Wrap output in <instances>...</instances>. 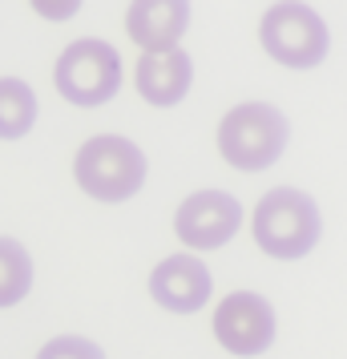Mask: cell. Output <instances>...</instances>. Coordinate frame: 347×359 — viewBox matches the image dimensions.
I'll list each match as a JSON object with an SVG mask.
<instances>
[{"mask_svg": "<svg viewBox=\"0 0 347 359\" xmlns=\"http://www.w3.org/2000/svg\"><path fill=\"white\" fill-rule=\"evenodd\" d=\"M215 291V275L206 271V262L198 255H170L162 259L154 271H149V299L162 311H174V315H190V311H202L206 299Z\"/></svg>", "mask_w": 347, "mask_h": 359, "instance_id": "cell-8", "label": "cell"}, {"mask_svg": "<svg viewBox=\"0 0 347 359\" xmlns=\"http://www.w3.org/2000/svg\"><path fill=\"white\" fill-rule=\"evenodd\" d=\"M36 126V93L20 77H0V142H17Z\"/></svg>", "mask_w": 347, "mask_h": 359, "instance_id": "cell-11", "label": "cell"}, {"mask_svg": "<svg viewBox=\"0 0 347 359\" xmlns=\"http://www.w3.org/2000/svg\"><path fill=\"white\" fill-rule=\"evenodd\" d=\"M146 154L121 133H97L89 137L73 158V178L97 202H125L146 186Z\"/></svg>", "mask_w": 347, "mask_h": 359, "instance_id": "cell-3", "label": "cell"}, {"mask_svg": "<svg viewBox=\"0 0 347 359\" xmlns=\"http://www.w3.org/2000/svg\"><path fill=\"white\" fill-rule=\"evenodd\" d=\"M36 13H41V17H73L77 4H36Z\"/></svg>", "mask_w": 347, "mask_h": 359, "instance_id": "cell-14", "label": "cell"}, {"mask_svg": "<svg viewBox=\"0 0 347 359\" xmlns=\"http://www.w3.org/2000/svg\"><path fill=\"white\" fill-rule=\"evenodd\" d=\"M190 81H194V61L182 49L142 53V61H137V93L158 109L178 105L190 93Z\"/></svg>", "mask_w": 347, "mask_h": 359, "instance_id": "cell-10", "label": "cell"}, {"mask_svg": "<svg viewBox=\"0 0 347 359\" xmlns=\"http://www.w3.org/2000/svg\"><path fill=\"white\" fill-rule=\"evenodd\" d=\"M250 230L271 259H303L323 234V214L315 198L303 194L299 186H275L271 194L259 198Z\"/></svg>", "mask_w": 347, "mask_h": 359, "instance_id": "cell-1", "label": "cell"}, {"mask_svg": "<svg viewBox=\"0 0 347 359\" xmlns=\"http://www.w3.org/2000/svg\"><path fill=\"white\" fill-rule=\"evenodd\" d=\"M36 359H105V351L101 343L85 339V335H57L36 351Z\"/></svg>", "mask_w": 347, "mask_h": 359, "instance_id": "cell-13", "label": "cell"}, {"mask_svg": "<svg viewBox=\"0 0 347 359\" xmlns=\"http://www.w3.org/2000/svg\"><path fill=\"white\" fill-rule=\"evenodd\" d=\"M259 45L271 53V61L287 69H315L323 65L331 49V33L311 4L283 0V4H271L259 20Z\"/></svg>", "mask_w": 347, "mask_h": 359, "instance_id": "cell-5", "label": "cell"}, {"mask_svg": "<svg viewBox=\"0 0 347 359\" xmlns=\"http://www.w3.org/2000/svg\"><path fill=\"white\" fill-rule=\"evenodd\" d=\"M33 291V259L17 238H0V307H17Z\"/></svg>", "mask_w": 347, "mask_h": 359, "instance_id": "cell-12", "label": "cell"}, {"mask_svg": "<svg viewBox=\"0 0 347 359\" xmlns=\"http://www.w3.org/2000/svg\"><path fill=\"white\" fill-rule=\"evenodd\" d=\"M287 137H291V121L283 117L279 105L266 101H243L218 121V154L247 174H259L279 162Z\"/></svg>", "mask_w": 347, "mask_h": 359, "instance_id": "cell-2", "label": "cell"}, {"mask_svg": "<svg viewBox=\"0 0 347 359\" xmlns=\"http://www.w3.org/2000/svg\"><path fill=\"white\" fill-rule=\"evenodd\" d=\"M275 307L254 291H234L226 294L215 311V339L231 355H263L275 343Z\"/></svg>", "mask_w": 347, "mask_h": 359, "instance_id": "cell-7", "label": "cell"}, {"mask_svg": "<svg viewBox=\"0 0 347 359\" xmlns=\"http://www.w3.org/2000/svg\"><path fill=\"white\" fill-rule=\"evenodd\" d=\"M190 29V4L186 0H137L125 13V33L142 53L178 49Z\"/></svg>", "mask_w": 347, "mask_h": 359, "instance_id": "cell-9", "label": "cell"}, {"mask_svg": "<svg viewBox=\"0 0 347 359\" xmlns=\"http://www.w3.org/2000/svg\"><path fill=\"white\" fill-rule=\"evenodd\" d=\"M238 222H243V206L238 198L226 194V190H198L190 194L174 214V234L182 238V246L194 250H218L226 246L238 234Z\"/></svg>", "mask_w": 347, "mask_h": 359, "instance_id": "cell-6", "label": "cell"}, {"mask_svg": "<svg viewBox=\"0 0 347 359\" xmlns=\"http://www.w3.org/2000/svg\"><path fill=\"white\" fill-rule=\"evenodd\" d=\"M53 85L57 93L81 109H93V105H105V101L117 97L121 89V53L109 45V41H97V36H81L73 41L57 65H53Z\"/></svg>", "mask_w": 347, "mask_h": 359, "instance_id": "cell-4", "label": "cell"}]
</instances>
